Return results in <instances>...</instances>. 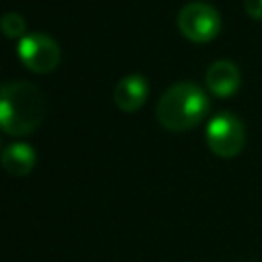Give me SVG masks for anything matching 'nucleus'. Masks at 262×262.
Returning a JSON list of instances; mask_svg holds the SVG:
<instances>
[{
	"label": "nucleus",
	"mask_w": 262,
	"mask_h": 262,
	"mask_svg": "<svg viewBox=\"0 0 262 262\" xmlns=\"http://www.w3.org/2000/svg\"><path fill=\"white\" fill-rule=\"evenodd\" d=\"M47 111L43 90L27 80H14L0 86V131L23 137L39 129Z\"/></svg>",
	"instance_id": "f257e3e1"
},
{
	"label": "nucleus",
	"mask_w": 262,
	"mask_h": 262,
	"mask_svg": "<svg viewBox=\"0 0 262 262\" xmlns=\"http://www.w3.org/2000/svg\"><path fill=\"white\" fill-rule=\"evenodd\" d=\"M209 111V98L205 90L194 82L172 84L156 104L158 123L174 133L196 127Z\"/></svg>",
	"instance_id": "f03ea898"
},
{
	"label": "nucleus",
	"mask_w": 262,
	"mask_h": 262,
	"mask_svg": "<svg viewBox=\"0 0 262 262\" xmlns=\"http://www.w3.org/2000/svg\"><path fill=\"white\" fill-rule=\"evenodd\" d=\"M205 139L209 149L215 156L233 158L244 149L246 129H244V123L233 113H219L209 121Z\"/></svg>",
	"instance_id": "7ed1b4c3"
},
{
	"label": "nucleus",
	"mask_w": 262,
	"mask_h": 262,
	"mask_svg": "<svg viewBox=\"0 0 262 262\" xmlns=\"http://www.w3.org/2000/svg\"><path fill=\"white\" fill-rule=\"evenodd\" d=\"M178 31L192 43H209L221 31L219 12L205 2H190L178 12Z\"/></svg>",
	"instance_id": "20e7f679"
},
{
	"label": "nucleus",
	"mask_w": 262,
	"mask_h": 262,
	"mask_svg": "<svg viewBox=\"0 0 262 262\" xmlns=\"http://www.w3.org/2000/svg\"><path fill=\"white\" fill-rule=\"evenodd\" d=\"M16 55L27 70L35 74H49L57 68L61 59V49L53 37L45 33H29L18 39Z\"/></svg>",
	"instance_id": "39448f33"
},
{
	"label": "nucleus",
	"mask_w": 262,
	"mask_h": 262,
	"mask_svg": "<svg viewBox=\"0 0 262 262\" xmlns=\"http://www.w3.org/2000/svg\"><path fill=\"white\" fill-rule=\"evenodd\" d=\"M242 82L239 68L231 59H217L205 72V86L213 96L227 98L237 92Z\"/></svg>",
	"instance_id": "423d86ee"
},
{
	"label": "nucleus",
	"mask_w": 262,
	"mask_h": 262,
	"mask_svg": "<svg viewBox=\"0 0 262 262\" xmlns=\"http://www.w3.org/2000/svg\"><path fill=\"white\" fill-rule=\"evenodd\" d=\"M149 94V84L141 74H129L121 78L113 90V100L123 113L139 111Z\"/></svg>",
	"instance_id": "0eeeda50"
},
{
	"label": "nucleus",
	"mask_w": 262,
	"mask_h": 262,
	"mask_svg": "<svg viewBox=\"0 0 262 262\" xmlns=\"http://www.w3.org/2000/svg\"><path fill=\"white\" fill-rule=\"evenodd\" d=\"M0 164H2L4 172L10 176H27L33 172V168L37 164V154H35L33 145L16 141L2 149Z\"/></svg>",
	"instance_id": "6e6552de"
},
{
	"label": "nucleus",
	"mask_w": 262,
	"mask_h": 262,
	"mask_svg": "<svg viewBox=\"0 0 262 262\" xmlns=\"http://www.w3.org/2000/svg\"><path fill=\"white\" fill-rule=\"evenodd\" d=\"M0 31L4 33V37L8 39H23L27 33V23L18 12H4L0 16Z\"/></svg>",
	"instance_id": "1a4fd4ad"
},
{
	"label": "nucleus",
	"mask_w": 262,
	"mask_h": 262,
	"mask_svg": "<svg viewBox=\"0 0 262 262\" xmlns=\"http://www.w3.org/2000/svg\"><path fill=\"white\" fill-rule=\"evenodd\" d=\"M246 14L254 20H262V0H244Z\"/></svg>",
	"instance_id": "9d476101"
}]
</instances>
